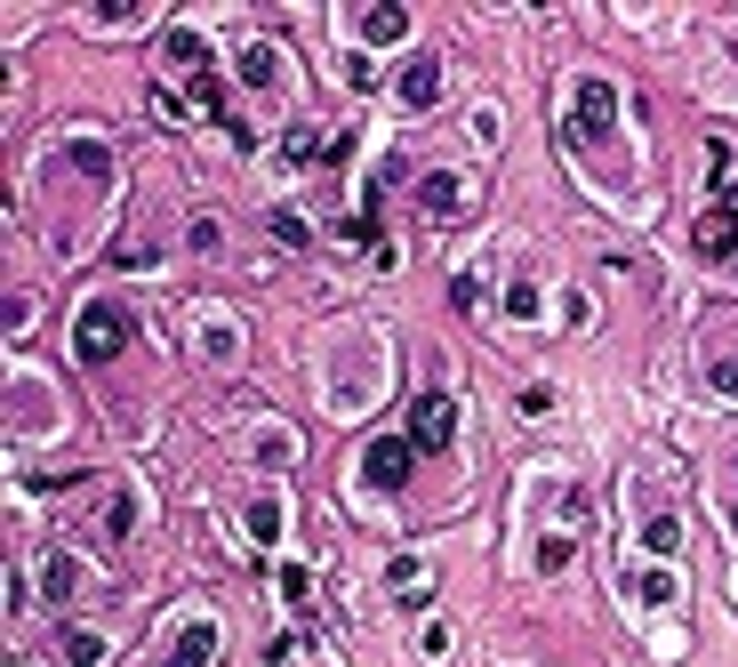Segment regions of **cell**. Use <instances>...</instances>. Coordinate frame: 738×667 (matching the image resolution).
I'll list each match as a JSON object with an SVG mask.
<instances>
[{
    "mask_svg": "<svg viewBox=\"0 0 738 667\" xmlns=\"http://www.w3.org/2000/svg\"><path fill=\"white\" fill-rule=\"evenodd\" d=\"M402 33H409L402 9H369V40H402Z\"/></svg>",
    "mask_w": 738,
    "mask_h": 667,
    "instance_id": "9a60e30c",
    "label": "cell"
},
{
    "mask_svg": "<svg viewBox=\"0 0 738 667\" xmlns=\"http://www.w3.org/2000/svg\"><path fill=\"white\" fill-rule=\"evenodd\" d=\"M97 588V579H89V563H80V555H49V595L56 603H73V595H89Z\"/></svg>",
    "mask_w": 738,
    "mask_h": 667,
    "instance_id": "ba28073f",
    "label": "cell"
},
{
    "mask_svg": "<svg viewBox=\"0 0 738 667\" xmlns=\"http://www.w3.org/2000/svg\"><path fill=\"white\" fill-rule=\"evenodd\" d=\"M273 65H281V56H273V40H250V49H241V73H250L257 89H273Z\"/></svg>",
    "mask_w": 738,
    "mask_h": 667,
    "instance_id": "4fadbf2b",
    "label": "cell"
},
{
    "mask_svg": "<svg viewBox=\"0 0 738 667\" xmlns=\"http://www.w3.org/2000/svg\"><path fill=\"white\" fill-rule=\"evenodd\" d=\"M474 298H482V281H474V274L449 281V306H458V314H474Z\"/></svg>",
    "mask_w": 738,
    "mask_h": 667,
    "instance_id": "d6986e66",
    "label": "cell"
},
{
    "mask_svg": "<svg viewBox=\"0 0 738 667\" xmlns=\"http://www.w3.org/2000/svg\"><path fill=\"white\" fill-rule=\"evenodd\" d=\"M120 338H129V330H120L113 306H89V314H80V362H113Z\"/></svg>",
    "mask_w": 738,
    "mask_h": 667,
    "instance_id": "8992f818",
    "label": "cell"
},
{
    "mask_svg": "<svg viewBox=\"0 0 738 667\" xmlns=\"http://www.w3.org/2000/svg\"><path fill=\"white\" fill-rule=\"evenodd\" d=\"M449 435H458V402H449V394H425L418 418H409V442H418V451H449Z\"/></svg>",
    "mask_w": 738,
    "mask_h": 667,
    "instance_id": "5b68a950",
    "label": "cell"
},
{
    "mask_svg": "<svg viewBox=\"0 0 738 667\" xmlns=\"http://www.w3.org/2000/svg\"><path fill=\"white\" fill-rule=\"evenodd\" d=\"M409 458H418V442L378 435V442L361 451V482H369V491H402V482H409Z\"/></svg>",
    "mask_w": 738,
    "mask_h": 667,
    "instance_id": "7a4b0ae2",
    "label": "cell"
},
{
    "mask_svg": "<svg viewBox=\"0 0 738 667\" xmlns=\"http://www.w3.org/2000/svg\"><path fill=\"white\" fill-rule=\"evenodd\" d=\"M97 659H105V635H97V628H73L65 635V667H97Z\"/></svg>",
    "mask_w": 738,
    "mask_h": 667,
    "instance_id": "7c38bea8",
    "label": "cell"
},
{
    "mask_svg": "<svg viewBox=\"0 0 738 667\" xmlns=\"http://www.w3.org/2000/svg\"><path fill=\"white\" fill-rule=\"evenodd\" d=\"M466 210H474V186H466L458 169H434V177H418V217H425V226H458Z\"/></svg>",
    "mask_w": 738,
    "mask_h": 667,
    "instance_id": "6da1fadb",
    "label": "cell"
},
{
    "mask_svg": "<svg viewBox=\"0 0 738 667\" xmlns=\"http://www.w3.org/2000/svg\"><path fill=\"white\" fill-rule=\"evenodd\" d=\"M634 595H650V603H666V595H674V579H666V571H634Z\"/></svg>",
    "mask_w": 738,
    "mask_h": 667,
    "instance_id": "ac0fdd59",
    "label": "cell"
},
{
    "mask_svg": "<svg viewBox=\"0 0 738 667\" xmlns=\"http://www.w3.org/2000/svg\"><path fill=\"white\" fill-rule=\"evenodd\" d=\"M707 378H714V394H730V402H738V362H714Z\"/></svg>",
    "mask_w": 738,
    "mask_h": 667,
    "instance_id": "ffe728a7",
    "label": "cell"
},
{
    "mask_svg": "<svg viewBox=\"0 0 738 667\" xmlns=\"http://www.w3.org/2000/svg\"><path fill=\"white\" fill-rule=\"evenodd\" d=\"M169 65H177V73H193V80H209V40L184 33V25H169Z\"/></svg>",
    "mask_w": 738,
    "mask_h": 667,
    "instance_id": "9c48e42d",
    "label": "cell"
},
{
    "mask_svg": "<svg viewBox=\"0 0 738 667\" xmlns=\"http://www.w3.org/2000/svg\"><path fill=\"white\" fill-rule=\"evenodd\" d=\"M273 234H281V241H290V250H305V241H314V226H305V217H297V210H273Z\"/></svg>",
    "mask_w": 738,
    "mask_h": 667,
    "instance_id": "2e32d148",
    "label": "cell"
},
{
    "mask_svg": "<svg viewBox=\"0 0 738 667\" xmlns=\"http://www.w3.org/2000/svg\"><path fill=\"white\" fill-rule=\"evenodd\" d=\"M442 97V56H409L402 65V105H434Z\"/></svg>",
    "mask_w": 738,
    "mask_h": 667,
    "instance_id": "52a82bcc",
    "label": "cell"
},
{
    "mask_svg": "<svg viewBox=\"0 0 738 667\" xmlns=\"http://www.w3.org/2000/svg\"><path fill=\"white\" fill-rule=\"evenodd\" d=\"M281 595H290V612H305V603H314V571L290 563V571H281Z\"/></svg>",
    "mask_w": 738,
    "mask_h": 667,
    "instance_id": "5bb4252c",
    "label": "cell"
},
{
    "mask_svg": "<svg viewBox=\"0 0 738 667\" xmlns=\"http://www.w3.org/2000/svg\"><path fill=\"white\" fill-rule=\"evenodd\" d=\"M690 241H699V257H738V186L714 193V210L699 217V234H690Z\"/></svg>",
    "mask_w": 738,
    "mask_h": 667,
    "instance_id": "3957f363",
    "label": "cell"
},
{
    "mask_svg": "<svg viewBox=\"0 0 738 667\" xmlns=\"http://www.w3.org/2000/svg\"><path fill=\"white\" fill-rule=\"evenodd\" d=\"M610 113H619V97H610V80H578L570 89V129H586V137H610Z\"/></svg>",
    "mask_w": 738,
    "mask_h": 667,
    "instance_id": "277c9868",
    "label": "cell"
},
{
    "mask_svg": "<svg viewBox=\"0 0 738 667\" xmlns=\"http://www.w3.org/2000/svg\"><path fill=\"white\" fill-rule=\"evenodd\" d=\"M394 595H402V603H425V595H434V579H425V563H418V555L394 563Z\"/></svg>",
    "mask_w": 738,
    "mask_h": 667,
    "instance_id": "8fae6325",
    "label": "cell"
},
{
    "mask_svg": "<svg viewBox=\"0 0 738 667\" xmlns=\"http://www.w3.org/2000/svg\"><path fill=\"white\" fill-rule=\"evenodd\" d=\"M570 555H578L570 539H546V548H538V571H570Z\"/></svg>",
    "mask_w": 738,
    "mask_h": 667,
    "instance_id": "e0dca14e",
    "label": "cell"
},
{
    "mask_svg": "<svg viewBox=\"0 0 738 667\" xmlns=\"http://www.w3.org/2000/svg\"><path fill=\"white\" fill-rule=\"evenodd\" d=\"M209 652H217V628H209V619H201V628H184V635H177L169 667H209Z\"/></svg>",
    "mask_w": 738,
    "mask_h": 667,
    "instance_id": "30bf717a",
    "label": "cell"
},
{
    "mask_svg": "<svg viewBox=\"0 0 738 667\" xmlns=\"http://www.w3.org/2000/svg\"><path fill=\"white\" fill-rule=\"evenodd\" d=\"M730 523H738V507H730Z\"/></svg>",
    "mask_w": 738,
    "mask_h": 667,
    "instance_id": "44dd1931",
    "label": "cell"
}]
</instances>
